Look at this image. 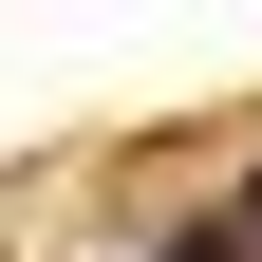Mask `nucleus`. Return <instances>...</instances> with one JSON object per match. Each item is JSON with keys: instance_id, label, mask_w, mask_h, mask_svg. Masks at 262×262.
Returning <instances> with one entry per match:
<instances>
[{"instance_id": "f257e3e1", "label": "nucleus", "mask_w": 262, "mask_h": 262, "mask_svg": "<svg viewBox=\"0 0 262 262\" xmlns=\"http://www.w3.org/2000/svg\"><path fill=\"white\" fill-rule=\"evenodd\" d=\"M150 262H262V206H206L187 244H150Z\"/></svg>"}]
</instances>
